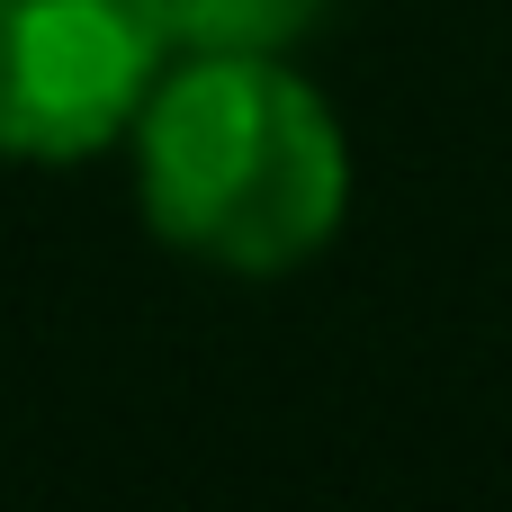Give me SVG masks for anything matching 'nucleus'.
<instances>
[{"mask_svg":"<svg viewBox=\"0 0 512 512\" xmlns=\"http://www.w3.org/2000/svg\"><path fill=\"white\" fill-rule=\"evenodd\" d=\"M126 135L153 234L216 270H297L342 225V126L279 54H189Z\"/></svg>","mask_w":512,"mask_h":512,"instance_id":"f257e3e1","label":"nucleus"},{"mask_svg":"<svg viewBox=\"0 0 512 512\" xmlns=\"http://www.w3.org/2000/svg\"><path fill=\"white\" fill-rule=\"evenodd\" d=\"M153 0H0V162H81L162 81Z\"/></svg>","mask_w":512,"mask_h":512,"instance_id":"f03ea898","label":"nucleus"},{"mask_svg":"<svg viewBox=\"0 0 512 512\" xmlns=\"http://www.w3.org/2000/svg\"><path fill=\"white\" fill-rule=\"evenodd\" d=\"M333 0H153L162 36L180 54H288L324 27Z\"/></svg>","mask_w":512,"mask_h":512,"instance_id":"7ed1b4c3","label":"nucleus"}]
</instances>
